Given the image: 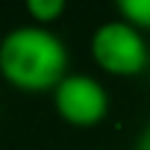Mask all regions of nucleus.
I'll use <instances>...</instances> for the list:
<instances>
[{
	"instance_id": "423d86ee",
	"label": "nucleus",
	"mask_w": 150,
	"mask_h": 150,
	"mask_svg": "<svg viewBox=\"0 0 150 150\" xmlns=\"http://www.w3.org/2000/svg\"><path fill=\"white\" fill-rule=\"evenodd\" d=\"M135 150H150V124L141 129V135H138V141H135Z\"/></svg>"
},
{
	"instance_id": "39448f33",
	"label": "nucleus",
	"mask_w": 150,
	"mask_h": 150,
	"mask_svg": "<svg viewBox=\"0 0 150 150\" xmlns=\"http://www.w3.org/2000/svg\"><path fill=\"white\" fill-rule=\"evenodd\" d=\"M62 12H65V3H62V0H30V3H27V15H30L38 27L53 24Z\"/></svg>"
},
{
	"instance_id": "7ed1b4c3",
	"label": "nucleus",
	"mask_w": 150,
	"mask_h": 150,
	"mask_svg": "<svg viewBox=\"0 0 150 150\" xmlns=\"http://www.w3.org/2000/svg\"><path fill=\"white\" fill-rule=\"evenodd\" d=\"M53 106L71 127H97L109 112V94L88 74H68L53 88Z\"/></svg>"
},
{
	"instance_id": "f03ea898",
	"label": "nucleus",
	"mask_w": 150,
	"mask_h": 150,
	"mask_svg": "<svg viewBox=\"0 0 150 150\" xmlns=\"http://www.w3.org/2000/svg\"><path fill=\"white\" fill-rule=\"evenodd\" d=\"M91 59L112 77H138L150 62L141 30L127 21H106L91 35Z\"/></svg>"
},
{
	"instance_id": "20e7f679",
	"label": "nucleus",
	"mask_w": 150,
	"mask_h": 150,
	"mask_svg": "<svg viewBox=\"0 0 150 150\" xmlns=\"http://www.w3.org/2000/svg\"><path fill=\"white\" fill-rule=\"evenodd\" d=\"M118 15L135 30H150V0H121Z\"/></svg>"
},
{
	"instance_id": "f257e3e1",
	"label": "nucleus",
	"mask_w": 150,
	"mask_h": 150,
	"mask_svg": "<svg viewBox=\"0 0 150 150\" xmlns=\"http://www.w3.org/2000/svg\"><path fill=\"white\" fill-rule=\"evenodd\" d=\"M65 41L38 24L15 27L0 38V74L21 91H53L68 77Z\"/></svg>"
}]
</instances>
